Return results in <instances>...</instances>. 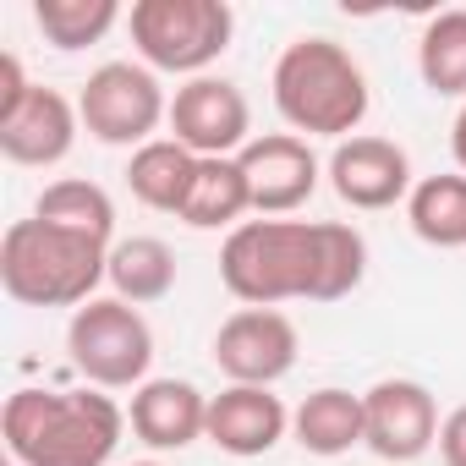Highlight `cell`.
<instances>
[{"label": "cell", "instance_id": "cell-1", "mask_svg": "<svg viewBox=\"0 0 466 466\" xmlns=\"http://www.w3.org/2000/svg\"><path fill=\"white\" fill-rule=\"evenodd\" d=\"M127 411L105 390H12L0 433L17 466H110Z\"/></svg>", "mask_w": 466, "mask_h": 466}, {"label": "cell", "instance_id": "cell-2", "mask_svg": "<svg viewBox=\"0 0 466 466\" xmlns=\"http://www.w3.org/2000/svg\"><path fill=\"white\" fill-rule=\"evenodd\" d=\"M324 219H242L219 248V280L242 308L319 302Z\"/></svg>", "mask_w": 466, "mask_h": 466}, {"label": "cell", "instance_id": "cell-3", "mask_svg": "<svg viewBox=\"0 0 466 466\" xmlns=\"http://www.w3.org/2000/svg\"><path fill=\"white\" fill-rule=\"evenodd\" d=\"M110 280V242L45 219H12L0 237V286L23 308H83Z\"/></svg>", "mask_w": 466, "mask_h": 466}, {"label": "cell", "instance_id": "cell-4", "mask_svg": "<svg viewBox=\"0 0 466 466\" xmlns=\"http://www.w3.org/2000/svg\"><path fill=\"white\" fill-rule=\"evenodd\" d=\"M275 110L280 121L302 137H357V127L368 121V77L357 66V56L335 39H297L280 50L275 72Z\"/></svg>", "mask_w": 466, "mask_h": 466}, {"label": "cell", "instance_id": "cell-5", "mask_svg": "<svg viewBox=\"0 0 466 466\" xmlns=\"http://www.w3.org/2000/svg\"><path fill=\"white\" fill-rule=\"evenodd\" d=\"M127 28L148 72H176L192 83L230 50L237 12L225 0H137Z\"/></svg>", "mask_w": 466, "mask_h": 466}, {"label": "cell", "instance_id": "cell-6", "mask_svg": "<svg viewBox=\"0 0 466 466\" xmlns=\"http://www.w3.org/2000/svg\"><path fill=\"white\" fill-rule=\"evenodd\" d=\"M66 351L72 368L94 384V390H137L148 384V362H154V329L148 319L121 302V297H94L72 313L66 324Z\"/></svg>", "mask_w": 466, "mask_h": 466}, {"label": "cell", "instance_id": "cell-7", "mask_svg": "<svg viewBox=\"0 0 466 466\" xmlns=\"http://www.w3.org/2000/svg\"><path fill=\"white\" fill-rule=\"evenodd\" d=\"M77 116L88 137L110 148H143L154 143L159 121H170V99L159 88V72H148L143 61H105L77 94Z\"/></svg>", "mask_w": 466, "mask_h": 466}, {"label": "cell", "instance_id": "cell-8", "mask_svg": "<svg viewBox=\"0 0 466 466\" xmlns=\"http://www.w3.org/2000/svg\"><path fill=\"white\" fill-rule=\"evenodd\" d=\"M297 351H302L297 324L280 308H237L214 329V368L230 384L275 390L297 368Z\"/></svg>", "mask_w": 466, "mask_h": 466}, {"label": "cell", "instance_id": "cell-9", "mask_svg": "<svg viewBox=\"0 0 466 466\" xmlns=\"http://www.w3.org/2000/svg\"><path fill=\"white\" fill-rule=\"evenodd\" d=\"M253 105L230 77H192L170 99V137L198 159H237L253 137Z\"/></svg>", "mask_w": 466, "mask_h": 466}, {"label": "cell", "instance_id": "cell-10", "mask_svg": "<svg viewBox=\"0 0 466 466\" xmlns=\"http://www.w3.org/2000/svg\"><path fill=\"white\" fill-rule=\"evenodd\" d=\"M362 417H368V450L379 461H417L439 444V400L417 379H379L362 390Z\"/></svg>", "mask_w": 466, "mask_h": 466}, {"label": "cell", "instance_id": "cell-11", "mask_svg": "<svg viewBox=\"0 0 466 466\" xmlns=\"http://www.w3.org/2000/svg\"><path fill=\"white\" fill-rule=\"evenodd\" d=\"M237 159H242V176H248V192H253V214L258 219H280V214L302 208L319 192V176H324L319 154L297 132L253 137Z\"/></svg>", "mask_w": 466, "mask_h": 466}, {"label": "cell", "instance_id": "cell-12", "mask_svg": "<svg viewBox=\"0 0 466 466\" xmlns=\"http://www.w3.org/2000/svg\"><path fill=\"white\" fill-rule=\"evenodd\" d=\"M324 176H329L335 198L351 203V208H362V214L395 208V203H406L411 187H417V181H411V159H406V148L390 143V137H368V132L335 143Z\"/></svg>", "mask_w": 466, "mask_h": 466}, {"label": "cell", "instance_id": "cell-13", "mask_svg": "<svg viewBox=\"0 0 466 466\" xmlns=\"http://www.w3.org/2000/svg\"><path fill=\"white\" fill-rule=\"evenodd\" d=\"M83 132V116L77 105L61 94V88H39L12 110V116H0V154H6L12 165H28V170H50L72 154Z\"/></svg>", "mask_w": 466, "mask_h": 466}, {"label": "cell", "instance_id": "cell-14", "mask_svg": "<svg viewBox=\"0 0 466 466\" xmlns=\"http://www.w3.org/2000/svg\"><path fill=\"white\" fill-rule=\"evenodd\" d=\"M286 433H291V411L275 390L225 384L219 395H208V433L203 439L225 455H237V461L269 455Z\"/></svg>", "mask_w": 466, "mask_h": 466}, {"label": "cell", "instance_id": "cell-15", "mask_svg": "<svg viewBox=\"0 0 466 466\" xmlns=\"http://www.w3.org/2000/svg\"><path fill=\"white\" fill-rule=\"evenodd\" d=\"M127 422L148 450H187L208 433V395L192 379H148L132 390Z\"/></svg>", "mask_w": 466, "mask_h": 466}, {"label": "cell", "instance_id": "cell-16", "mask_svg": "<svg viewBox=\"0 0 466 466\" xmlns=\"http://www.w3.org/2000/svg\"><path fill=\"white\" fill-rule=\"evenodd\" d=\"M291 439H297L308 455H319V461H335V455L357 450V444L368 439L362 395H351V390H335V384L313 390V395H308V400L291 411Z\"/></svg>", "mask_w": 466, "mask_h": 466}, {"label": "cell", "instance_id": "cell-17", "mask_svg": "<svg viewBox=\"0 0 466 466\" xmlns=\"http://www.w3.org/2000/svg\"><path fill=\"white\" fill-rule=\"evenodd\" d=\"M192 176H198V154L181 148L176 137H154L143 148H132V165H127V187L143 208H159V214H181L187 192H192Z\"/></svg>", "mask_w": 466, "mask_h": 466}, {"label": "cell", "instance_id": "cell-18", "mask_svg": "<svg viewBox=\"0 0 466 466\" xmlns=\"http://www.w3.org/2000/svg\"><path fill=\"white\" fill-rule=\"evenodd\" d=\"M248 208H253V192H248L242 159H198L192 192L176 219L192 230H237Z\"/></svg>", "mask_w": 466, "mask_h": 466}, {"label": "cell", "instance_id": "cell-19", "mask_svg": "<svg viewBox=\"0 0 466 466\" xmlns=\"http://www.w3.org/2000/svg\"><path fill=\"white\" fill-rule=\"evenodd\" d=\"M34 219L45 225H61V230H77V237H94V242H110L116 237V203L99 181H83V176H61L50 181L39 198H34ZM116 248V242H110Z\"/></svg>", "mask_w": 466, "mask_h": 466}, {"label": "cell", "instance_id": "cell-20", "mask_svg": "<svg viewBox=\"0 0 466 466\" xmlns=\"http://www.w3.org/2000/svg\"><path fill=\"white\" fill-rule=\"evenodd\" d=\"M110 286L132 308L165 302L176 291V253L159 237H127L110 248Z\"/></svg>", "mask_w": 466, "mask_h": 466}, {"label": "cell", "instance_id": "cell-21", "mask_svg": "<svg viewBox=\"0 0 466 466\" xmlns=\"http://www.w3.org/2000/svg\"><path fill=\"white\" fill-rule=\"evenodd\" d=\"M406 219L428 248H466V176H422L406 198Z\"/></svg>", "mask_w": 466, "mask_h": 466}, {"label": "cell", "instance_id": "cell-22", "mask_svg": "<svg viewBox=\"0 0 466 466\" xmlns=\"http://www.w3.org/2000/svg\"><path fill=\"white\" fill-rule=\"evenodd\" d=\"M417 77L439 99H466V12H439L428 17L417 39Z\"/></svg>", "mask_w": 466, "mask_h": 466}, {"label": "cell", "instance_id": "cell-23", "mask_svg": "<svg viewBox=\"0 0 466 466\" xmlns=\"http://www.w3.org/2000/svg\"><path fill=\"white\" fill-rule=\"evenodd\" d=\"M34 23H39L45 45L88 50V45H99L121 23V6H116V0H34Z\"/></svg>", "mask_w": 466, "mask_h": 466}, {"label": "cell", "instance_id": "cell-24", "mask_svg": "<svg viewBox=\"0 0 466 466\" xmlns=\"http://www.w3.org/2000/svg\"><path fill=\"white\" fill-rule=\"evenodd\" d=\"M28 94H34V83H28V72H23V61H17L12 50H0V116H12Z\"/></svg>", "mask_w": 466, "mask_h": 466}, {"label": "cell", "instance_id": "cell-25", "mask_svg": "<svg viewBox=\"0 0 466 466\" xmlns=\"http://www.w3.org/2000/svg\"><path fill=\"white\" fill-rule=\"evenodd\" d=\"M439 461L444 466H466V406H455L439 422Z\"/></svg>", "mask_w": 466, "mask_h": 466}, {"label": "cell", "instance_id": "cell-26", "mask_svg": "<svg viewBox=\"0 0 466 466\" xmlns=\"http://www.w3.org/2000/svg\"><path fill=\"white\" fill-rule=\"evenodd\" d=\"M450 154H455V170L466 176V105H461V116H455V127H450Z\"/></svg>", "mask_w": 466, "mask_h": 466}, {"label": "cell", "instance_id": "cell-27", "mask_svg": "<svg viewBox=\"0 0 466 466\" xmlns=\"http://www.w3.org/2000/svg\"><path fill=\"white\" fill-rule=\"evenodd\" d=\"M132 466H159V461H132Z\"/></svg>", "mask_w": 466, "mask_h": 466}]
</instances>
